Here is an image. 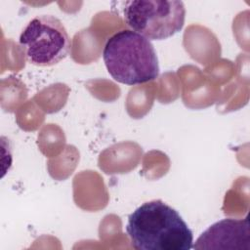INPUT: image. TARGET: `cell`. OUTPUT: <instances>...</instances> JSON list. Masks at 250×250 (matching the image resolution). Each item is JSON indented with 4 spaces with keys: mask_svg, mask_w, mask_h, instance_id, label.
<instances>
[{
    "mask_svg": "<svg viewBox=\"0 0 250 250\" xmlns=\"http://www.w3.org/2000/svg\"><path fill=\"white\" fill-rule=\"evenodd\" d=\"M19 43L28 62L53 66L66 58L71 41L62 22L52 15L33 18L23 28Z\"/></svg>",
    "mask_w": 250,
    "mask_h": 250,
    "instance_id": "obj_4",
    "label": "cell"
},
{
    "mask_svg": "<svg viewBox=\"0 0 250 250\" xmlns=\"http://www.w3.org/2000/svg\"><path fill=\"white\" fill-rule=\"evenodd\" d=\"M124 20L132 30L150 40H164L182 30L186 8L178 0H132L124 6Z\"/></svg>",
    "mask_w": 250,
    "mask_h": 250,
    "instance_id": "obj_3",
    "label": "cell"
},
{
    "mask_svg": "<svg viewBox=\"0 0 250 250\" xmlns=\"http://www.w3.org/2000/svg\"><path fill=\"white\" fill-rule=\"evenodd\" d=\"M193 249L250 248L248 219L227 218L211 225L192 245Z\"/></svg>",
    "mask_w": 250,
    "mask_h": 250,
    "instance_id": "obj_5",
    "label": "cell"
},
{
    "mask_svg": "<svg viewBox=\"0 0 250 250\" xmlns=\"http://www.w3.org/2000/svg\"><path fill=\"white\" fill-rule=\"evenodd\" d=\"M103 59L109 75L122 84H144L159 75L153 45L132 29H122L111 35L104 44Z\"/></svg>",
    "mask_w": 250,
    "mask_h": 250,
    "instance_id": "obj_2",
    "label": "cell"
},
{
    "mask_svg": "<svg viewBox=\"0 0 250 250\" xmlns=\"http://www.w3.org/2000/svg\"><path fill=\"white\" fill-rule=\"evenodd\" d=\"M126 232L137 250H189L193 243L192 231L179 212L160 199L135 209Z\"/></svg>",
    "mask_w": 250,
    "mask_h": 250,
    "instance_id": "obj_1",
    "label": "cell"
}]
</instances>
